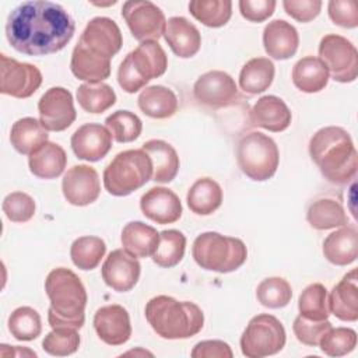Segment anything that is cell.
Here are the masks:
<instances>
[{
  "mask_svg": "<svg viewBox=\"0 0 358 358\" xmlns=\"http://www.w3.org/2000/svg\"><path fill=\"white\" fill-rule=\"evenodd\" d=\"M76 24L57 3L31 0L17 6L7 18L6 36L11 48L28 56L62 50L73 38Z\"/></svg>",
  "mask_w": 358,
  "mask_h": 358,
  "instance_id": "cell-1",
  "label": "cell"
},
{
  "mask_svg": "<svg viewBox=\"0 0 358 358\" xmlns=\"http://www.w3.org/2000/svg\"><path fill=\"white\" fill-rule=\"evenodd\" d=\"M309 155L331 183H348L357 175L358 152L347 130L338 126L319 129L309 141Z\"/></svg>",
  "mask_w": 358,
  "mask_h": 358,
  "instance_id": "cell-2",
  "label": "cell"
},
{
  "mask_svg": "<svg viewBox=\"0 0 358 358\" xmlns=\"http://www.w3.org/2000/svg\"><path fill=\"white\" fill-rule=\"evenodd\" d=\"M50 301L48 322L52 329L80 330L85 322L87 291L80 277L66 267L53 268L45 280Z\"/></svg>",
  "mask_w": 358,
  "mask_h": 358,
  "instance_id": "cell-3",
  "label": "cell"
},
{
  "mask_svg": "<svg viewBox=\"0 0 358 358\" xmlns=\"http://www.w3.org/2000/svg\"><path fill=\"white\" fill-rule=\"evenodd\" d=\"M144 313L152 330L166 340L190 338L204 326L203 310L196 303L168 295L151 298Z\"/></svg>",
  "mask_w": 358,
  "mask_h": 358,
  "instance_id": "cell-4",
  "label": "cell"
},
{
  "mask_svg": "<svg viewBox=\"0 0 358 358\" xmlns=\"http://www.w3.org/2000/svg\"><path fill=\"white\" fill-rule=\"evenodd\" d=\"M192 256L204 270L231 273L246 262L248 249L239 238L208 231L194 239Z\"/></svg>",
  "mask_w": 358,
  "mask_h": 358,
  "instance_id": "cell-5",
  "label": "cell"
},
{
  "mask_svg": "<svg viewBox=\"0 0 358 358\" xmlns=\"http://www.w3.org/2000/svg\"><path fill=\"white\" fill-rule=\"evenodd\" d=\"M168 67V56L157 41L141 42L117 69V83L127 94H134L145 84L162 76Z\"/></svg>",
  "mask_w": 358,
  "mask_h": 358,
  "instance_id": "cell-6",
  "label": "cell"
},
{
  "mask_svg": "<svg viewBox=\"0 0 358 358\" xmlns=\"http://www.w3.org/2000/svg\"><path fill=\"white\" fill-rule=\"evenodd\" d=\"M152 178V162L144 150L119 152L103 171V186L112 196H129Z\"/></svg>",
  "mask_w": 358,
  "mask_h": 358,
  "instance_id": "cell-7",
  "label": "cell"
},
{
  "mask_svg": "<svg viewBox=\"0 0 358 358\" xmlns=\"http://www.w3.org/2000/svg\"><path fill=\"white\" fill-rule=\"evenodd\" d=\"M236 162L242 173L249 179L264 182L270 179L278 168V147L267 134L250 131L238 141Z\"/></svg>",
  "mask_w": 358,
  "mask_h": 358,
  "instance_id": "cell-8",
  "label": "cell"
},
{
  "mask_svg": "<svg viewBox=\"0 0 358 358\" xmlns=\"http://www.w3.org/2000/svg\"><path fill=\"white\" fill-rule=\"evenodd\" d=\"M287 334L282 323L273 315L260 313L252 317L241 336V351L248 358H263L280 352Z\"/></svg>",
  "mask_w": 358,
  "mask_h": 358,
  "instance_id": "cell-9",
  "label": "cell"
},
{
  "mask_svg": "<svg viewBox=\"0 0 358 358\" xmlns=\"http://www.w3.org/2000/svg\"><path fill=\"white\" fill-rule=\"evenodd\" d=\"M319 59L329 77L338 83H352L358 76V52L351 41L337 34H327L319 43Z\"/></svg>",
  "mask_w": 358,
  "mask_h": 358,
  "instance_id": "cell-10",
  "label": "cell"
},
{
  "mask_svg": "<svg viewBox=\"0 0 358 358\" xmlns=\"http://www.w3.org/2000/svg\"><path fill=\"white\" fill-rule=\"evenodd\" d=\"M90 56L110 63L112 57L120 50L123 38L117 24L108 17H95L85 25L78 42Z\"/></svg>",
  "mask_w": 358,
  "mask_h": 358,
  "instance_id": "cell-11",
  "label": "cell"
},
{
  "mask_svg": "<svg viewBox=\"0 0 358 358\" xmlns=\"http://www.w3.org/2000/svg\"><path fill=\"white\" fill-rule=\"evenodd\" d=\"M122 17L131 35L140 42L157 41L164 36L166 20L162 10L148 0H129L123 3Z\"/></svg>",
  "mask_w": 358,
  "mask_h": 358,
  "instance_id": "cell-12",
  "label": "cell"
},
{
  "mask_svg": "<svg viewBox=\"0 0 358 358\" xmlns=\"http://www.w3.org/2000/svg\"><path fill=\"white\" fill-rule=\"evenodd\" d=\"M0 92L14 98H29L42 84V73L31 63L0 55Z\"/></svg>",
  "mask_w": 358,
  "mask_h": 358,
  "instance_id": "cell-13",
  "label": "cell"
},
{
  "mask_svg": "<svg viewBox=\"0 0 358 358\" xmlns=\"http://www.w3.org/2000/svg\"><path fill=\"white\" fill-rule=\"evenodd\" d=\"M194 99L210 109L227 108L238 96L235 80L225 71L211 70L201 74L193 85Z\"/></svg>",
  "mask_w": 358,
  "mask_h": 358,
  "instance_id": "cell-14",
  "label": "cell"
},
{
  "mask_svg": "<svg viewBox=\"0 0 358 358\" xmlns=\"http://www.w3.org/2000/svg\"><path fill=\"white\" fill-rule=\"evenodd\" d=\"M39 120L48 131H63L76 120L73 95L63 87L49 88L38 102Z\"/></svg>",
  "mask_w": 358,
  "mask_h": 358,
  "instance_id": "cell-15",
  "label": "cell"
},
{
  "mask_svg": "<svg viewBox=\"0 0 358 358\" xmlns=\"http://www.w3.org/2000/svg\"><path fill=\"white\" fill-rule=\"evenodd\" d=\"M62 192L64 199L78 207L94 203L101 193V182L95 168L81 164L74 165L63 176Z\"/></svg>",
  "mask_w": 358,
  "mask_h": 358,
  "instance_id": "cell-16",
  "label": "cell"
},
{
  "mask_svg": "<svg viewBox=\"0 0 358 358\" xmlns=\"http://www.w3.org/2000/svg\"><path fill=\"white\" fill-rule=\"evenodd\" d=\"M141 266L133 255L124 249L112 250L105 259L101 274L105 284L117 292H127L137 284Z\"/></svg>",
  "mask_w": 358,
  "mask_h": 358,
  "instance_id": "cell-17",
  "label": "cell"
},
{
  "mask_svg": "<svg viewBox=\"0 0 358 358\" xmlns=\"http://www.w3.org/2000/svg\"><path fill=\"white\" fill-rule=\"evenodd\" d=\"M112 138L113 137L106 126L99 123H85L73 133L70 144L77 158L96 162L110 151Z\"/></svg>",
  "mask_w": 358,
  "mask_h": 358,
  "instance_id": "cell-18",
  "label": "cell"
},
{
  "mask_svg": "<svg viewBox=\"0 0 358 358\" xmlns=\"http://www.w3.org/2000/svg\"><path fill=\"white\" fill-rule=\"evenodd\" d=\"M94 329L108 345H122L131 336L130 316L122 305H106L94 315Z\"/></svg>",
  "mask_w": 358,
  "mask_h": 358,
  "instance_id": "cell-19",
  "label": "cell"
},
{
  "mask_svg": "<svg viewBox=\"0 0 358 358\" xmlns=\"http://www.w3.org/2000/svg\"><path fill=\"white\" fill-rule=\"evenodd\" d=\"M143 214L161 225L176 222L182 217V203L178 194L162 186L151 187L140 199Z\"/></svg>",
  "mask_w": 358,
  "mask_h": 358,
  "instance_id": "cell-20",
  "label": "cell"
},
{
  "mask_svg": "<svg viewBox=\"0 0 358 358\" xmlns=\"http://www.w3.org/2000/svg\"><path fill=\"white\" fill-rule=\"evenodd\" d=\"M291 110L287 103L275 95L260 96L249 112V120L253 126L268 131H284L291 124Z\"/></svg>",
  "mask_w": 358,
  "mask_h": 358,
  "instance_id": "cell-21",
  "label": "cell"
},
{
  "mask_svg": "<svg viewBox=\"0 0 358 358\" xmlns=\"http://www.w3.org/2000/svg\"><path fill=\"white\" fill-rule=\"evenodd\" d=\"M298 31L284 20H273L263 29L264 50L275 60H287L292 57L298 50Z\"/></svg>",
  "mask_w": 358,
  "mask_h": 358,
  "instance_id": "cell-22",
  "label": "cell"
},
{
  "mask_svg": "<svg viewBox=\"0 0 358 358\" xmlns=\"http://www.w3.org/2000/svg\"><path fill=\"white\" fill-rule=\"evenodd\" d=\"M329 308L337 319L343 322H357L358 319V277L357 268L348 271L330 291Z\"/></svg>",
  "mask_w": 358,
  "mask_h": 358,
  "instance_id": "cell-23",
  "label": "cell"
},
{
  "mask_svg": "<svg viewBox=\"0 0 358 358\" xmlns=\"http://www.w3.org/2000/svg\"><path fill=\"white\" fill-rule=\"evenodd\" d=\"M164 38L171 50L180 59L193 57L201 46L199 29L185 17H171L166 21Z\"/></svg>",
  "mask_w": 358,
  "mask_h": 358,
  "instance_id": "cell-24",
  "label": "cell"
},
{
  "mask_svg": "<svg viewBox=\"0 0 358 358\" xmlns=\"http://www.w3.org/2000/svg\"><path fill=\"white\" fill-rule=\"evenodd\" d=\"M324 257L336 266H348L358 256V232L354 225H343L323 242Z\"/></svg>",
  "mask_w": 358,
  "mask_h": 358,
  "instance_id": "cell-25",
  "label": "cell"
},
{
  "mask_svg": "<svg viewBox=\"0 0 358 358\" xmlns=\"http://www.w3.org/2000/svg\"><path fill=\"white\" fill-rule=\"evenodd\" d=\"M152 162V180L158 183H169L179 171V157L176 150L164 140H148L143 144Z\"/></svg>",
  "mask_w": 358,
  "mask_h": 358,
  "instance_id": "cell-26",
  "label": "cell"
},
{
  "mask_svg": "<svg viewBox=\"0 0 358 358\" xmlns=\"http://www.w3.org/2000/svg\"><path fill=\"white\" fill-rule=\"evenodd\" d=\"M67 155L62 145L46 141L32 154H29L28 165L34 176L39 179H55L60 176L66 168Z\"/></svg>",
  "mask_w": 358,
  "mask_h": 358,
  "instance_id": "cell-27",
  "label": "cell"
},
{
  "mask_svg": "<svg viewBox=\"0 0 358 358\" xmlns=\"http://www.w3.org/2000/svg\"><path fill=\"white\" fill-rule=\"evenodd\" d=\"M137 105L148 117L168 119L176 113L179 102L171 88L164 85H150L140 92Z\"/></svg>",
  "mask_w": 358,
  "mask_h": 358,
  "instance_id": "cell-28",
  "label": "cell"
},
{
  "mask_svg": "<svg viewBox=\"0 0 358 358\" xmlns=\"http://www.w3.org/2000/svg\"><path fill=\"white\" fill-rule=\"evenodd\" d=\"M292 83L302 92H319L329 83L327 67L319 57L305 56L292 67Z\"/></svg>",
  "mask_w": 358,
  "mask_h": 358,
  "instance_id": "cell-29",
  "label": "cell"
},
{
  "mask_svg": "<svg viewBox=\"0 0 358 358\" xmlns=\"http://www.w3.org/2000/svg\"><path fill=\"white\" fill-rule=\"evenodd\" d=\"M159 239V232L141 221H131L122 229V246L134 257L152 256Z\"/></svg>",
  "mask_w": 358,
  "mask_h": 358,
  "instance_id": "cell-30",
  "label": "cell"
},
{
  "mask_svg": "<svg viewBox=\"0 0 358 358\" xmlns=\"http://www.w3.org/2000/svg\"><path fill=\"white\" fill-rule=\"evenodd\" d=\"M48 130L35 117L18 119L11 126L10 141L15 151L24 155L32 154L48 141Z\"/></svg>",
  "mask_w": 358,
  "mask_h": 358,
  "instance_id": "cell-31",
  "label": "cell"
},
{
  "mask_svg": "<svg viewBox=\"0 0 358 358\" xmlns=\"http://www.w3.org/2000/svg\"><path fill=\"white\" fill-rule=\"evenodd\" d=\"M186 201L192 213L210 215L222 203V189L214 179L200 178L187 190Z\"/></svg>",
  "mask_w": 358,
  "mask_h": 358,
  "instance_id": "cell-32",
  "label": "cell"
},
{
  "mask_svg": "<svg viewBox=\"0 0 358 358\" xmlns=\"http://www.w3.org/2000/svg\"><path fill=\"white\" fill-rule=\"evenodd\" d=\"M309 225L317 231L340 228L348 224V217L343 204L333 197H322L315 200L306 211Z\"/></svg>",
  "mask_w": 358,
  "mask_h": 358,
  "instance_id": "cell-33",
  "label": "cell"
},
{
  "mask_svg": "<svg viewBox=\"0 0 358 358\" xmlns=\"http://www.w3.org/2000/svg\"><path fill=\"white\" fill-rule=\"evenodd\" d=\"M274 73V64L268 57H253L243 64L239 73V85L250 95L262 94L271 85Z\"/></svg>",
  "mask_w": 358,
  "mask_h": 358,
  "instance_id": "cell-34",
  "label": "cell"
},
{
  "mask_svg": "<svg viewBox=\"0 0 358 358\" xmlns=\"http://www.w3.org/2000/svg\"><path fill=\"white\" fill-rule=\"evenodd\" d=\"M186 236L178 229H165L159 232L158 245L152 253V262L164 268L179 264L185 256Z\"/></svg>",
  "mask_w": 358,
  "mask_h": 358,
  "instance_id": "cell-35",
  "label": "cell"
},
{
  "mask_svg": "<svg viewBox=\"0 0 358 358\" xmlns=\"http://www.w3.org/2000/svg\"><path fill=\"white\" fill-rule=\"evenodd\" d=\"M71 73L87 83H102L110 76V63L90 56L81 46L76 45L70 60Z\"/></svg>",
  "mask_w": 358,
  "mask_h": 358,
  "instance_id": "cell-36",
  "label": "cell"
},
{
  "mask_svg": "<svg viewBox=\"0 0 358 358\" xmlns=\"http://www.w3.org/2000/svg\"><path fill=\"white\" fill-rule=\"evenodd\" d=\"M77 101L88 113H102L116 102L113 88L105 83H85L77 88Z\"/></svg>",
  "mask_w": 358,
  "mask_h": 358,
  "instance_id": "cell-37",
  "label": "cell"
},
{
  "mask_svg": "<svg viewBox=\"0 0 358 358\" xmlns=\"http://www.w3.org/2000/svg\"><path fill=\"white\" fill-rule=\"evenodd\" d=\"M106 252V245L99 236H80L70 248V257L80 270H94L102 260Z\"/></svg>",
  "mask_w": 358,
  "mask_h": 358,
  "instance_id": "cell-38",
  "label": "cell"
},
{
  "mask_svg": "<svg viewBox=\"0 0 358 358\" xmlns=\"http://www.w3.org/2000/svg\"><path fill=\"white\" fill-rule=\"evenodd\" d=\"M190 14L208 28L224 27L232 15L229 0H193L189 3Z\"/></svg>",
  "mask_w": 358,
  "mask_h": 358,
  "instance_id": "cell-39",
  "label": "cell"
},
{
  "mask_svg": "<svg viewBox=\"0 0 358 358\" xmlns=\"http://www.w3.org/2000/svg\"><path fill=\"white\" fill-rule=\"evenodd\" d=\"M299 315L310 320H326L330 316L327 289L320 282L309 284L298 299Z\"/></svg>",
  "mask_w": 358,
  "mask_h": 358,
  "instance_id": "cell-40",
  "label": "cell"
},
{
  "mask_svg": "<svg viewBox=\"0 0 358 358\" xmlns=\"http://www.w3.org/2000/svg\"><path fill=\"white\" fill-rule=\"evenodd\" d=\"M8 330L11 336L20 341L38 338L42 331V322L38 310L31 306H20L14 309L8 317Z\"/></svg>",
  "mask_w": 358,
  "mask_h": 358,
  "instance_id": "cell-41",
  "label": "cell"
},
{
  "mask_svg": "<svg viewBox=\"0 0 358 358\" xmlns=\"http://www.w3.org/2000/svg\"><path fill=\"white\" fill-rule=\"evenodd\" d=\"M256 298L264 308L280 309L289 303L292 288L282 277H268L257 285Z\"/></svg>",
  "mask_w": 358,
  "mask_h": 358,
  "instance_id": "cell-42",
  "label": "cell"
},
{
  "mask_svg": "<svg viewBox=\"0 0 358 358\" xmlns=\"http://www.w3.org/2000/svg\"><path fill=\"white\" fill-rule=\"evenodd\" d=\"M105 124L113 140L117 143H130L138 138L143 130L141 119L130 110H116L105 119Z\"/></svg>",
  "mask_w": 358,
  "mask_h": 358,
  "instance_id": "cell-43",
  "label": "cell"
},
{
  "mask_svg": "<svg viewBox=\"0 0 358 358\" xmlns=\"http://www.w3.org/2000/svg\"><path fill=\"white\" fill-rule=\"evenodd\" d=\"M357 345V333L350 327H330L319 341L322 352L329 357L350 354Z\"/></svg>",
  "mask_w": 358,
  "mask_h": 358,
  "instance_id": "cell-44",
  "label": "cell"
},
{
  "mask_svg": "<svg viewBox=\"0 0 358 358\" xmlns=\"http://www.w3.org/2000/svg\"><path fill=\"white\" fill-rule=\"evenodd\" d=\"M80 347L78 330L52 329L42 340V348L49 355L66 357L74 354Z\"/></svg>",
  "mask_w": 358,
  "mask_h": 358,
  "instance_id": "cell-45",
  "label": "cell"
},
{
  "mask_svg": "<svg viewBox=\"0 0 358 358\" xmlns=\"http://www.w3.org/2000/svg\"><path fill=\"white\" fill-rule=\"evenodd\" d=\"M3 213L13 222H27L35 214L34 199L24 192H13L3 200Z\"/></svg>",
  "mask_w": 358,
  "mask_h": 358,
  "instance_id": "cell-46",
  "label": "cell"
},
{
  "mask_svg": "<svg viewBox=\"0 0 358 358\" xmlns=\"http://www.w3.org/2000/svg\"><path fill=\"white\" fill-rule=\"evenodd\" d=\"M331 327V323L326 320H310L298 315L294 320L292 330L296 340L305 345L316 347L319 345L323 334Z\"/></svg>",
  "mask_w": 358,
  "mask_h": 358,
  "instance_id": "cell-47",
  "label": "cell"
},
{
  "mask_svg": "<svg viewBox=\"0 0 358 358\" xmlns=\"http://www.w3.org/2000/svg\"><path fill=\"white\" fill-rule=\"evenodd\" d=\"M330 20L343 28L358 27V4L354 0H331L327 4Z\"/></svg>",
  "mask_w": 358,
  "mask_h": 358,
  "instance_id": "cell-48",
  "label": "cell"
},
{
  "mask_svg": "<svg viewBox=\"0 0 358 358\" xmlns=\"http://www.w3.org/2000/svg\"><path fill=\"white\" fill-rule=\"evenodd\" d=\"M282 7L285 13L299 22H309L315 20L320 10V0H284Z\"/></svg>",
  "mask_w": 358,
  "mask_h": 358,
  "instance_id": "cell-49",
  "label": "cell"
},
{
  "mask_svg": "<svg viewBox=\"0 0 358 358\" xmlns=\"http://www.w3.org/2000/svg\"><path fill=\"white\" fill-rule=\"evenodd\" d=\"M275 4L274 0H241L238 3L242 17L252 22H262L271 17Z\"/></svg>",
  "mask_w": 358,
  "mask_h": 358,
  "instance_id": "cell-50",
  "label": "cell"
},
{
  "mask_svg": "<svg viewBox=\"0 0 358 358\" xmlns=\"http://www.w3.org/2000/svg\"><path fill=\"white\" fill-rule=\"evenodd\" d=\"M190 355L193 358H232L234 352L222 340H204L194 345Z\"/></svg>",
  "mask_w": 358,
  "mask_h": 358,
  "instance_id": "cell-51",
  "label": "cell"
}]
</instances>
